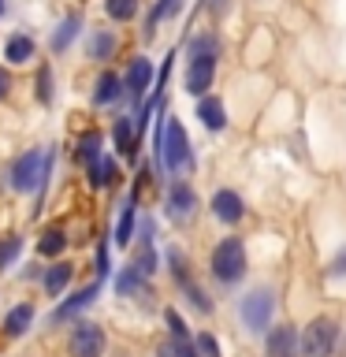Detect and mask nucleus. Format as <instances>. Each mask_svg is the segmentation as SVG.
Segmentation results:
<instances>
[{
  "label": "nucleus",
  "instance_id": "34",
  "mask_svg": "<svg viewBox=\"0 0 346 357\" xmlns=\"http://www.w3.org/2000/svg\"><path fill=\"white\" fill-rule=\"evenodd\" d=\"M97 279L105 283L108 279V242L100 238V245H97Z\"/></svg>",
  "mask_w": 346,
  "mask_h": 357
},
{
  "label": "nucleus",
  "instance_id": "15",
  "mask_svg": "<svg viewBox=\"0 0 346 357\" xmlns=\"http://www.w3.org/2000/svg\"><path fill=\"white\" fill-rule=\"evenodd\" d=\"M123 93H127V82H123L116 71H100V78L93 82V105H97V108L116 105Z\"/></svg>",
  "mask_w": 346,
  "mask_h": 357
},
{
  "label": "nucleus",
  "instance_id": "12",
  "mask_svg": "<svg viewBox=\"0 0 346 357\" xmlns=\"http://www.w3.org/2000/svg\"><path fill=\"white\" fill-rule=\"evenodd\" d=\"M264 350H268V357H301V335L290 324H279V328L268 331Z\"/></svg>",
  "mask_w": 346,
  "mask_h": 357
},
{
  "label": "nucleus",
  "instance_id": "27",
  "mask_svg": "<svg viewBox=\"0 0 346 357\" xmlns=\"http://www.w3.org/2000/svg\"><path fill=\"white\" fill-rule=\"evenodd\" d=\"M179 4H183V0H156L153 11H149V19H145V38H153V33H156V22H160V19H172L175 11H179Z\"/></svg>",
  "mask_w": 346,
  "mask_h": 357
},
{
  "label": "nucleus",
  "instance_id": "11",
  "mask_svg": "<svg viewBox=\"0 0 346 357\" xmlns=\"http://www.w3.org/2000/svg\"><path fill=\"white\" fill-rule=\"evenodd\" d=\"M100 287H105V283H100V279H93V283H89V287L75 290L71 298H67V301H60V305L52 309V317H49V320H52V324H63V320L78 317V312H82V309H89V305H93V298L100 294Z\"/></svg>",
  "mask_w": 346,
  "mask_h": 357
},
{
  "label": "nucleus",
  "instance_id": "24",
  "mask_svg": "<svg viewBox=\"0 0 346 357\" xmlns=\"http://www.w3.org/2000/svg\"><path fill=\"white\" fill-rule=\"evenodd\" d=\"M100 149H105V138H100V130H89V134H82V142H78V160H82L86 167L97 164L100 156H105Z\"/></svg>",
  "mask_w": 346,
  "mask_h": 357
},
{
  "label": "nucleus",
  "instance_id": "23",
  "mask_svg": "<svg viewBox=\"0 0 346 357\" xmlns=\"http://www.w3.org/2000/svg\"><path fill=\"white\" fill-rule=\"evenodd\" d=\"M145 279H149V275H145V272H138L134 264H127V268L119 272V279H116V294H119V298H130V294H138V290L145 287Z\"/></svg>",
  "mask_w": 346,
  "mask_h": 357
},
{
  "label": "nucleus",
  "instance_id": "7",
  "mask_svg": "<svg viewBox=\"0 0 346 357\" xmlns=\"http://www.w3.org/2000/svg\"><path fill=\"white\" fill-rule=\"evenodd\" d=\"M167 264H172V275H175L179 290L186 294V301H190V305H194L197 312H205V317H209V312H212V301H209L205 290L197 287V279L186 272V257H183V250H175V245H172V250H167Z\"/></svg>",
  "mask_w": 346,
  "mask_h": 357
},
{
  "label": "nucleus",
  "instance_id": "29",
  "mask_svg": "<svg viewBox=\"0 0 346 357\" xmlns=\"http://www.w3.org/2000/svg\"><path fill=\"white\" fill-rule=\"evenodd\" d=\"M105 11L116 22H130L134 15H138V0H105Z\"/></svg>",
  "mask_w": 346,
  "mask_h": 357
},
{
  "label": "nucleus",
  "instance_id": "9",
  "mask_svg": "<svg viewBox=\"0 0 346 357\" xmlns=\"http://www.w3.org/2000/svg\"><path fill=\"white\" fill-rule=\"evenodd\" d=\"M164 208H167V220L172 223H190L197 216V194L190 190V183H183V178H175L172 186H167V201H164Z\"/></svg>",
  "mask_w": 346,
  "mask_h": 357
},
{
  "label": "nucleus",
  "instance_id": "25",
  "mask_svg": "<svg viewBox=\"0 0 346 357\" xmlns=\"http://www.w3.org/2000/svg\"><path fill=\"white\" fill-rule=\"evenodd\" d=\"M71 272H75L71 264H52L49 275H45V294H49V298H60L63 287L71 283Z\"/></svg>",
  "mask_w": 346,
  "mask_h": 357
},
{
  "label": "nucleus",
  "instance_id": "14",
  "mask_svg": "<svg viewBox=\"0 0 346 357\" xmlns=\"http://www.w3.org/2000/svg\"><path fill=\"white\" fill-rule=\"evenodd\" d=\"M209 208H212V216H216L220 223H239L246 216V201L234 194V190H216L209 201Z\"/></svg>",
  "mask_w": 346,
  "mask_h": 357
},
{
  "label": "nucleus",
  "instance_id": "37",
  "mask_svg": "<svg viewBox=\"0 0 346 357\" xmlns=\"http://www.w3.org/2000/svg\"><path fill=\"white\" fill-rule=\"evenodd\" d=\"M0 15H4V0H0Z\"/></svg>",
  "mask_w": 346,
  "mask_h": 357
},
{
  "label": "nucleus",
  "instance_id": "2",
  "mask_svg": "<svg viewBox=\"0 0 346 357\" xmlns=\"http://www.w3.org/2000/svg\"><path fill=\"white\" fill-rule=\"evenodd\" d=\"M220 38L216 33H197L186 49V93L205 97L216 78V63H220Z\"/></svg>",
  "mask_w": 346,
  "mask_h": 357
},
{
  "label": "nucleus",
  "instance_id": "31",
  "mask_svg": "<svg viewBox=\"0 0 346 357\" xmlns=\"http://www.w3.org/2000/svg\"><path fill=\"white\" fill-rule=\"evenodd\" d=\"M164 357H201L197 339H172L164 346Z\"/></svg>",
  "mask_w": 346,
  "mask_h": 357
},
{
  "label": "nucleus",
  "instance_id": "5",
  "mask_svg": "<svg viewBox=\"0 0 346 357\" xmlns=\"http://www.w3.org/2000/svg\"><path fill=\"white\" fill-rule=\"evenodd\" d=\"M272 317H276V294L268 287H253L250 294H242L239 320L250 335H264L268 328H272Z\"/></svg>",
  "mask_w": 346,
  "mask_h": 357
},
{
  "label": "nucleus",
  "instance_id": "19",
  "mask_svg": "<svg viewBox=\"0 0 346 357\" xmlns=\"http://www.w3.org/2000/svg\"><path fill=\"white\" fill-rule=\"evenodd\" d=\"M134 220H138V197L130 194L127 201H123V212H119V223H116V245H130Z\"/></svg>",
  "mask_w": 346,
  "mask_h": 357
},
{
  "label": "nucleus",
  "instance_id": "30",
  "mask_svg": "<svg viewBox=\"0 0 346 357\" xmlns=\"http://www.w3.org/2000/svg\"><path fill=\"white\" fill-rule=\"evenodd\" d=\"M19 253H22V238L19 234H4V238H0V272H8Z\"/></svg>",
  "mask_w": 346,
  "mask_h": 357
},
{
  "label": "nucleus",
  "instance_id": "20",
  "mask_svg": "<svg viewBox=\"0 0 346 357\" xmlns=\"http://www.w3.org/2000/svg\"><path fill=\"white\" fill-rule=\"evenodd\" d=\"M4 56H8V63H30L33 60V38L30 33H11L4 41Z\"/></svg>",
  "mask_w": 346,
  "mask_h": 357
},
{
  "label": "nucleus",
  "instance_id": "32",
  "mask_svg": "<svg viewBox=\"0 0 346 357\" xmlns=\"http://www.w3.org/2000/svg\"><path fill=\"white\" fill-rule=\"evenodd\" d=\"M167 317V328H172V339H190V331H186V324H183V317H179L175 309H167L164 312Z\"/></svg>",
  "mask_w": 346,
  "mask_h": 357
},
{
  "label": "nucleus",
  "instance_id": "10",
  "mask_svg": "<svg viewBox=\"0 0 346 357\" xmlns=\"http://www.w3.org/2000/svg\"><path fill=\"white\" fill-rule=\"evenodd\" d=\"M112 138H116V149L123 160H134L142 149V123L138 116H119L116 127H112Z\"/></svg>",
  "mask_w": 346,
  "mask_h": 357
},
{
  "label": "nucleus",
  "instance_id": "4",
  "mask_svg": "<svg viewBox=\"0 0 346 357\" xmlns=\"http://www.w3.org/2000/svg\"><path fill=\"white\" fill-rule=\"evenodd\" d=\"M209 272L216 283L223 287H234L239 279L246 275V245L242 238H220L216 245H212V253H209Z\"/></svg>",
  "mask_w": 346,
  "mask_h": 357
},
{
  "label": "nucleus",
  "instance_id": "33",
  "mask_svg": "<svg viewBox=\"0 0 346 357\" xmlns=\"http://www.w3.org/2000/svg\"><path fill=\"white\" fill-rule=\"evenodd\" d=\"M197 350H201V357H220V342L212 339L209 331H201L197 335Z\"/></svg>",
  "mask_w": 346,
  "mask_h": 357
},
{
  "label": "nucleus",
  "instance_id": "17",
  "mask_svg": "<svg viewBox=\"0 0 346 357\" xmlns=\"http://www.w3.org/2000/svg\"><path fill=\"white\" fill-rule=\"evenodd\" d=\"M197 119L205 123V127L216 134L227 127V108H223V100L220 97H201V105H197Z\"/></svg>",
  "mask_w": 346,
  "mask_h": 357
},
{
  "label": "nucleus",
  "instance_id": "8",
  "mask_svg": "<svg viewBox=\"0 0 346 357\" xmlns=\"http://www.w3.org/2000/svg\"><path fill=\"white\" fill-rule=\"evenodd\" d=\"M105 346H108V335L100 324L93 320H82L71 328V339H67V350L71 357H105Z\"/></svg>",
  "mask_w": 346,
  "mask_h": 357
},
{
  "label": "nucleus",
  "instance_id": "13",
  "mask_svg": "<svg viewBox=\"0 0 346 357\" xmlns=\"http://www.w3.org/2000/svg\"><path fill=\"white\" fill-rule=\"evenodd\" d=\"M123 82H127V93H130L134 105H142L145 89H149V82H153V63H149V56H134Z\"/></svg>",
  "mask_w": 346,
  "mask_h": 357
},
{
  "label": "nucleus",
  "instance_id": "21",
  "mask_svg": "<svg viewBox=\"0 0 346 357\" xmlns=\"http://www.w3.org/2000/svg\"><path fill=\"white\" fill-rule=\"evenodd\" d=\"M78 26H82V15H78V11H71V15H67L60 26H56V33H52V49H56V52H63L67 45L78 38Z\"/></svg>",
  "mask_w": 346,
  "mask_h": 357
},
{
  "label": "nucleus",
  "instance_id": "1",
  "mask_svg": "<svg viewBox=\"0 0 346 357\" xmlns=\"http://www.w3.org/2000/svg\"><path fill=\"white\" fill-rule=\"evenodd\" d=\"M153 160L156 167H164L172 175L194 172V145H190L179 119H160V127L153 134Z\"/></svg>",
  "mask_w": 346,
  "mask_h": 357
},
{
  "label": "nucleus",
  "instance_id": "22",
  "mask_svg": "<svg viewBox=\"0 0 346 357\" xmlns=\"http://www.w3.org/2000/svg\"><path fill=\"white\" fill-rule=\"evenodd\" d=\"M116 33L112 30H97L93 38H89V60H112L116 56Z\"/></svg>",
  "mask_w": 346,
  "mask_h": 357
},
{
  "label": "nucleus",
  "instance_id": "18",
  "mask_svg": "<svg viewBox=\"0 0 346 357\" xmlns=\"http://www.w3.org/2000/svg\"><path fill=\"white\" fill-rule=\"evenodd\" d=\"M86 172H89V186H97V190H112L119 183V167H116L112 156H100V160L89 164Z\"/></svg>",
  "mask_w": 346,
  "mask_h": 357
},
{
  "label": "nucleus",
  "instance_id": "28",
  "mask_svg": "<svg viewBox=\"0 0 346 357\" xmlns=\"http://www.w3.org/2000/svg\"><path fill=\"white\" fill-rule=\"evenodd\" d=\"M33 97H38L45 108L52 105V67L49 63H45L41 71H38V78H33Z\"/></svg>",
  "mask_w": 346,
  "mask_h": 357
},
{
  "label": "nucleus",
  "instance_id": "3",
  "mask_svg": "<svg viewBox=\"0 0 346 357\" xmlns=\"http://www.w3.org/2000/svg\"><path fill=\"white\" fill-rule=\"evenodd\" d=\"M52 172V149H27L15 164L8 167V186L15 194H38V208H41V194H45V178Z\"/></svg>",
  "mask_w": 346,
  "mask_h": 357
},
{
  "label": "nucleus",
  "instance_id": "16",
  "mask_svg": "<svg viewBox=\"0 0 346 357\" xmlns=\"http://www.w3.org/2000/svg\"><path fill=\"white\" fill-rule=\"evenodd\" d=\"M30 324H33V305L30 301H19V305H11L8 317H4V335L8 339H22V335L30 331Z\"/></svg>",
  "mask_w": 346,
  "mask_h": 357
},
{
  "label": "nucleus",
  "instance_id": "26",
  "mask_svg": "<svg viewBox=\"0 0 346 357\" xmlns=\"http://www.w3.org/2000/svg\"><path fill=\"white\" fill-rule=\"evenodd\" d=\"M67 250V234L60 227H49V231H41V238H38V253L41 257H60Z\"/></svg>",
  "mask_w": 346,
  "mask_h": 357
},
{
  "label": "nucleus",
  "instance_id": "6",
  "mask_svg": "<svg viewBox=\"0 0 346 357\" xmlns=\"http://www.w3.org/2000/svg\"><path fill=\"white\" fill-rule=\"evenodd\" d=\"M335 342H339V324L328 317H317L301 331V357H331Z\"/></svg>",
  "mask_w": 346,
  "mask_h": 357
},
{
  "label": "nucleus",
  "instance_id": "35",
  "mask_svg": "<svg viewBox=\"0 0 346 357\" xmlns=\"http://www.w3.org/2000/svg\"><path fill=\"white\" fill-rule=\"evenodd\" d=\"M328 272H331V275H346V245H343V250H339V253L331 257Z\"/></svg>",
  "mask_w": 346,
  "mask_h": 357
},
{
  "label": "nucleus",
  "instance_id": "36",
  "mask_svg": "<svg viewBox=\"0 0 346 357\" xmlns=\"http://www.w3.org/2000/svg\"><path fill=\"white\" fill-rule=\"evenodd\" d=\"M8 93H11V75L4 71V67H0V100H4Z\"/></svg>",
  "mask_w": 346,
  "mask_h": 357
}]
</instances>
